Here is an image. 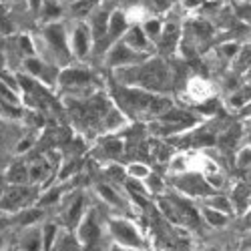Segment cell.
Returning a JSON list of instances; mask_svg holds the SVG:
<instances>
[{"mask_svg":"<svg viewBox=\"0 0 251 251\" xmlns=\"http://www.w3.org/2000/svg\"><path fill=\"white\" fill-rule=\"evenodd\" d=\"M117 80L123 87H137L143 91H149L155 95H161L169 89L171 73L169 67L161 58H147L141 65L117 69Z\"/></svg>","mask_w":251,"mask_h":251,"instance_id":"1","label":"cell"},{"mask_svg":"<svg viewBox=\"0 0 251 251\" xmlns=\"http://www.w3.org/2000/svg\"><path fill=\"white\" fill-rule=\"evenodd\" d=\"M121 100L125 104V109H127L133 117H139V119L163 117L169 109H173L171 99L137 89V87H123Z\"/></svg>","mask_w":251,"mask_h":251,"instance_id":"2","label":"cell"},{"mask_svg":"<svg viewBox=\"0 0 251 251\" xmlns=\"http://www.w3.org/2000/svg\"><path fill=\"white\" fill-rule=\"evenodd\" d=\"M159 209L161 213L169 219L171 223L185 227V229H199L201 225V211L185 197L179 195H169L159 199Z\"/></svg>","mask_w":251,"mask_h":251,"instance_id":"3","label":"cell"},{"mask_svg":"<svg viewBox=\"0 0 251 251\" xmlns=\"http://www.w3.org/2000/svg\"><path fill=\"white\" fill-rule=\"evenodd\" d=\"M107 231L109 239L117 243L121 249L127 251H145L147 249V241H145L139 227L127 219V217H111L107 221Z\"/></svg>","mask_w":251,"mask_h":251,"instance_id":"4","label":"cell"},{"mask_svg":"<svg viewBox=\"0 0 251 251\" xmlns=\"http://www.w3.org/2000/svg\"><path fill=\"white\" fill-rule=\"evenodd\" d=\"M38 203L36 185H8L0 197V213L16 215Z\"/></svg>","mask_w":251,"mask_h":251,"instance_id":"5","label":"cell"},{"mask_svg":"<svg viewBox=\"0 0 251 251\" xmlns=\"http://www.w3.org/2000/svg\"><path fill=\"white\" fill-rule=\"evenodd\" d=\"M75 235L82 247V251H93L97 247H100L102 239H104V229L99 221L97 211L91 207L89 211L85 213V217L80 219V223L75 229Z\"/></svg>","mask_w":251,"mask_h":251,"instance_id":"6","label":"cell"},{"mask_svg":"<svg viewBox=\"0 0 251 251\" xmlns=\"http://www.w3.org/2000/svg\"><path fill=\"white\" fill-rule=\"evenodd\" d=\"M43 43L47 45L50 58H54V62H67L71 60V45H69V34L67 28L60 23H50L45 26L43 32Z\"/></svg>","mask_w":251,"mask_h":251,"instance_id":"7","label":"cell"},{"mask_svg":"<svg viewBox=\"0 0 251 251\" xmlns=\"http://www.w3.org/2000/svg\"><path fill=\"white\" fill-rule=\"evenodd\" d=\"M173 185H175V189H179L183 195L195 197L199 201L209 197V195H213V193H217L215 187L209 183L201 173H179L173 179Z\"/></svg>","mask_w":251,"mask_h":251,"instance_id":"8","label":"cell"},{"mask_svg":"<svg viewBox=\"0 0 251 251\" xmlns=\"http://www.w3.org/2000/svg\"><path fill=\"white\" fill-rule=\"evenodd\" d=\"M56 82L60 85V89H65L67 93H80L89 89L93 82H95V76L91 71L87 69H80V67H69L65 71L58 73V78Z\"/></svg>","mask_w":251,"mask_h":251,"instance_id":"9","label":"cell"},{"mask_svg":"<svg viewBox=\"0 0 251 251\" xmlns=\"http://www.w3.org/2000/svg\"><path fill=\"white\" fill-rule=\"evenodd\" d=\"M149 54H139L135 50H131L123 40H117L115 45L109 47L107 52V65L111 69H125V67H133V65H141L143 60H147Z\"/></svg>","mask_w":251,"mask_h":251,"instance_id":"10","label":"cell"},{"mask_svg":"<svg viewBox=\"0 0 251 251\" xmlns=\"http://www.w3.org/2000/svg\"><path fill=\"white\" fill-rule=\"evenodd\" d=\"M89 205H87V195L82 193H76L75 197L69 199V203L65 205V211H62V223H65V227L69 229H76V225L80 223V219L85 217V213L89 211Z\"/></svg>","mask_w":251,"mask_h":251,"instance_id":"11","label":"cell"},{"mask_svg":"<svg viewBox=\"0 0 251 251\" xmlns=\"http://www.w3.org/2000/svg\"><path fill=\"white\" fill-rule=\"evenodd\" d=\"M25 71H26V75H30L32 78H36L40 82H45V85H54L58 78V73L52 67H49L47 60H43L36 54L25 58Z\"/></svg>","mask_w":251,"mask_h":251,"instance_id":"12","label":"cell"},{"mask_svg":"<svg viewBox=\"0 0 251 251\" xmlns=\"http://www.w3.org/2000/svg\"><path fill=\"white\" fill-rule=\"evenodd\" d=\"M91 43H93V34H91L89 25H85V23L76 25L75 30L71 32V38H69L71 52L76 58H85L89 54V50H91Z\"/></svg>","mask_w":251,"mask_h":251,"instance_id":"13","label":"cell"},{"mask_svg":"<svg viewBox=\"0 0 251 251\" xmlns=\"http://www.w3.org/2000/svg\"><path fill=\"white\" fill-rule=\"evenodd\" d=\"M123 43L127 45L131 50L139 52V54H151L153 50V45H151V40L147 38V34H145V30L141 26H133L129 28L127 32L123 34Z\"/></svg>","mask_w":251,"mask_h":251,"instance_id":"14","label":"cell"},{"mask_svg":"<svg viewBox=\"0 0 251 251\" xmlns=\"http://www.w3.org/2000/svg\"><path fill=\"white\" fill-rule=\"evenodd\" d=\"M18 251H45L43 245V231L38 225L25 227L23 235L18 239Z\"/></svg>","mask_w":251,"mask_h":251,"instance_id":"15","label":"cell"},{"mask_svg":"<svg viewBox=\"0 0 251 251\" xmlns=\"http://www.w3.org/2000/svg\"><path fill=\"white\" fill-rule=\"evenodd\" d=\"M129 30V25H127V18H125V14L121 12V10H115V12H111V20H109V32H107V38L109 40V47L111 45H115L117 40H121L123 38V34ZM102 38V40H104Z\"/></svg>","mask_w":251,"mask_h":251,"instance_id":"16","label":"cell"},{"mask_svg":"<svg viewBox=\"0 0 251 251\" xmlns=\"http://www.w3.org/2000/svg\"><path fill=\"white\" fill-rule=\"evenodd\" d=\"M50 251H82V247H80V243H78L73 229L60 225V231H58Z\"/></svg>","mask_w":251,"mask_h":251,"instance_id":"17","label":"cell"},{"mask_svg":"<svg viewBox=\"0 0 251 251\" xmlns=\"http://www.w3.org/2000/svg\"><path fill=\"white\" fill-rule=\"evenodd\" d=\"M111 12H113V10L102 8V10L95 12V16L91 18V25H89V28H91V34H93V38H95V40H102L104 36H107V32H109V20H111Z\"/></svg>","mask_w":251,"mask_h":251,"instance_id":"18","label":"cell"},{"mask_svg":"<svg viewBox=\"0 0 251 251\" xmlns=\"http://www.w3.org/2000/svg\"><path fill=\"white\" fill-rule=\"evenodd\" d=\"M97 191H99V195H100V199L104 201V203H109L111 207H115V209H127V201H125V197L117 191V187L115 185H109V183H99L97 185Z\"/></svg>","mask_w":251,"mask_h":251,"instance_id":"19","label":"cell"},{"mask_svg":"<svg viewBox=\"0 0 251 251\" xmlns=\"http://www.w3.org/2000/svg\"><path fill=\"white\" fill-rule=\"evenodd\" d=\"M201 207H209V209H215V211H221L229 217H233L235 213V207L231 203V199L221 195V193H213V195H209L205 199H201Z\"/></svg>","mask_w":251,"mask_h":251,"instance_id":"20","label":"cell"},{"mask_svg":"<svg viewBox=\"0 0 251 251\" xmlns=\"http://www.w3.org/2000/svg\"><path fill=\"white\" fill-rule=\"evenodd\" d=\"M177 40H179V26L169 23V25H163V30H161V36H159V43L157 47L165 52H169L177 47Z\"/></svg>","mask_w":251,"mask_h":251,"instance_id":"21","label":"cell"},{"mask_svg":"<svg viewBox=\"0 0 251 251\" xmlns=\"http://www.w3.org/2000/svg\"><path fill=\"white\" fill-rule=\"evenodd\" d=\"M49 171H50L49 161L43 159V157H38V159H34V161L28 165V181H30L32 185L43 183V181L49 177Z\"/></svg>","mask_w":251,"mask_h":251,"instance_id":"22","label":"cell"},{"mask_svg":"<svg viewBox=\"0 0 251 251\" xmlns=\"http://www.w3.org/2000/svg\"><path fill=\"white\" fill-rule=\"evenodd\" d=\"M6 181L8 185H28V165H25L23 161L12 163L6 171Z\"/></svg>","mask_w":251,"mask_h":251,"instance_id":"23","label":"cell"},{"mask_svg":"<svg viewBox=\"0 0 251 251\" xmlns=\"http://www.w3.org/2000/svg\"><path fill=\"white\" fill-rule=\"evenodd\" d=\"M199 211H201V219L209 225V227H213V229H223L227 227L229 223V215L221 213V211H215V209H209V207H199Z\"/></svg>","mask_w":251,"mask_h":251,"instance_id":"24","label":"cell"},{"mask_svg":"<svg viewBox=\"0 0 251 251\" xmlns=\"http://www.w3.org/2000/svg\"><path fill=\"white\" fill-rule=\"evenodd\" d=\"M40 231H43V245H45V251H50L52 245H54V239L60 231V225L56 221H47L40 225Z\"/></svg>","mask_w":251,"mask_h":251,"instance_id":"25","label":"cell"},{"mask_svg":"<svg viewBox=\"0 0 251 251\" xmlns=\"http://www.w3.org/2000/svg\"><path fill=\"white\" fill-rule=\"evenodd\" d=\"M16 215L20 217V219H18L20 225L30 227V225H36L38 219L45 215V209H43V207H38V205H32V207L25 209V211H20V213H16Z\"/></svg>","mask_w":251,"mask_h":251,"instance_id":"26","label":"cell"},{"mask_svg":"<svg viewBox=\"0 0 251 251\" xmlns=\"http://www.w3.org/2000/svg\"><path fill=\"white\" fill-rule=\"evenodd\" d=\"M249 102H251V85L245 87L243 91L237 89V91H233L231 95H229V104L235 107V109H243V107H247Z\"/></svg>","mask_w":251,"mask_h":251,"instance_id":"27","label":"cell"},{"mask_svg":"<svg viewBox=\"0 0 251 251\" xmlns=\"http://www.w3.org/2000/svg\"><path fill=\"white\" fill-rule=\"evenodd\" d=\"M241 133H243V129L239 127V125H233V127L225 129V133L221 135V143H223V147H225V149L235 147V145H237V139H241Z\"/></svg>","mask_w":251,"mask_h":251,"instance_id":"28","label":"cell"},{"mask_svg":"<svg viewBox=\"0 0 251 251\" xmlns=\"http://www.w3.org/2000/svg\"><path fill=\"white\" fill-rule=\"evenodd\" d=\"M125 171H127V177L129 179H137V181H145V179L151 175V169L145 163H131Z\"/></svg>","mask_w":251,"mask_h":251,"instance_id":"29","label":"cell"},{"mask_svg":"<svg viewBox=\"0 0 251 251\" xmlns=\"http://www.w3.org/2000/svg\"><path fill=\"white\" fill-rule=\"evenodd\" d=\"M102 151H104V155H109V157H119V155H123V141L117 139V137L104 139V141H102Z\"/></svg>","mask_w":251,"mask_h":251,"instance_id":"30","label":"cell"},{"mask_svg":"<svg viewBox=\"0 0 251 251\" xmlns=\"http://www.w3.org/2000/svg\"><path fill=\"white\" fill-rule=\"evenodd\" d=\"M143 30H145V34H147V38L151 40H159V36H161V30H163V25H161V20H157V18H151V20H145V25L141 26Z\"/></svg>","mask_w":251,"mask_h":251,"instance_id":"31","label":"cell"},{"mask_svg":"<svg viewBox=\"0 0 251 251\" xmlns=\"http://www.w3.org/2000/svg\"><path fill=\"white\" fill-rule=\"evenodd\" d=\"M0 99H2L4 102L12 104V107H16L18 104V97H16V89H12L6 80L0 78Z\"/></svg>","mask_w":251,"mask_h":251,"instance_id":"32","label":"cell"},{"mask_svg":"<svg viewBox=\"0 0 251 251\" xmlns=\"http://www.w3.org/2000/svg\"><path fill=\"white\" fill-rule=\"evenodd\" d=\"M237 167L239 169H251V147H243L237 155Z\"/></svg>","mask_w":251,"mask_h":251,"instance_id":"33","label":"cell"},{"mask_svg":"<svg viewBox=\"0 0 251 251\" xmlns=\"http://www.w3.org/2000/svg\"><path fill=\"white\" fill-rule=\"evenodd\" d=\"M145 185L149 187L147 191H151V193H161V191H163V181H161V177L155 175V173H151L147 179H145Z\"/></svg>","mask_w":251,"mask_h":251,"instance_id":"34","label":"cell"},{"mask_svg":"<svg viewBox=\"0 0 251 251\" xmlns=\"http://www.w3.org/2000/svg\"><path fill=\"white\" fill-rule=\"evenodd\" d=\"M71 10H73L75 16H85L91 10V0H78V2H73Z\"/></svg>","mask_w":251,"mask_h":251,"instance_id":"35","label":"cell"},{"mask_svg":"<svg viewBox=\"0 0 251 251\" xmlns=\"http://www.w3.org/2000/svg\"><path fill=\"white\" fill-rule=\"evenodd\" d=\"M20 49H23L28 56H34V45L30 43L28 36H20Z\"/></svg>","mask_w":251,"mask_h":251,"instance_id":"36","label":"cell"},{"mask_svg":"<svg viewBox=\"0 0 251 251\" xmlns=\"http://www.w3.org/2000/svg\"><path fill=\"white\" fill-rule=\"evenodd\" d=\"M58 16H60L58 6L49 4V6H47V12H45V20H49V25H50V23H52V18H58Z\"/></svg>","mask_w":251,"mask_h":251,"instance_id":"37","label":"cell"},{"mask_svg":"<svg viewBox=\"0 0 251 251\" xmlns=\"http://www.w3.org/2000/svg\"><path fill=\"white\" fill-rule=\"evenodd\" d=\"M153 2V8L155 10H165V8H169L173 0H151Z\"/></svg>","mask_w":251,"mask_h":251,"instance_id":"38","label":"cell"},{"mask_svg":"<svg viewBox=\"0 0 251 251\" xmlns=\"http://www.w3.org/2000/svg\"><path fill=\"white\" fill-rule=\"evenodd\" d=\"M243 227L247 229V231H251V211H247L243 215Z\"/></svg>","mask_w":251,"mask_h":251,"instance_id":"39","label":"cell"},{"mask_svg":"<svg viewBox=\"0 0 251 251\" xmlns=\"http://www.w3.org/2000/svg\"><path fill=\"white\" fill-rule=\"evenodd\" d=\"M30 145H32V141H25V143H20L16 151H18V153H23V151H26V149L30 147Z\"/></svg>","mask_w":251,"mask_h":251,"instance_id":"40","label":"cell"},{"mask_svg":"<svg viewBox=\"0 0 251 251\" xmlns=\"http://www.w3.org/2000/svg\"><path fill=\"white\" fill-rule=\"evenodd\" d=\"M40 4H43V0H28V6H30L32 10H38Z\"/></svg>","mask_w":251,"mask_h":251,"instance_id":"41","label":"cell"},{"mask_svg":"<svg viewBox=\"0 0 251 251\" xmlns=\"http://www.w3.org/2000/svg\"><path fill=\"white\" fill-rule=\"evenodd\" d=\"M6 249V233L2 231L0 233V251H4Z\"/></svg>","mask_w":251,"mask_h":251,"instance_id":"42","label":"cell"},{"mask_svg":"<svg viewBox=\"0 0 251 251\" xmlns=\"http://www.w3.org/2000/svg\"><path fill=\"white\" fill-rule=\"evenodd\" d=\"M6 225H8V221H6V219H0V233L4 231V227H6Z\"/></svg>","mask_w":251,"mask_h":251,"instance_id":"43","label":"cell"},{"mask_svg":"<svg viewBox=\"0 0 251 251\" xmlns=\"http://www.w3.org/2000/svg\"><path fill=\"white\" fill-rule=\"evenodd\" d=\"M245 139H247V145H249V147H251V127L247 129V133H245Z\"/></svg>","mask_w":251,"mask_h":251,"instance_id":"44","label":"cell"},{"mask_svg":"<svg viewBox=\"0 0 251 251\" xmlns=\"http://www.w3.org/2000/svg\"><path fill=\"white\" fill-rule=\"evenodd\" d=\"M199 251H221V249H217V247H205V249H199Z\"/></svg>","mask_w":251,"mask_h":251,"instance_id":"45","label":"cell"},{"mask_svg":"<svg viewBox=\"0 0 251 251\" xmlns=\"http://www.w3.org/2000/svg\"><path fill=\"white\" fill-rule=\"evenodd\" d=\"M245 245L251 247V231H249V235H247V239H245Z\"/></svg>","mask_w":251,"mask_h":251,"instance_id":"46","label":"cell"},{"mask_svg":"<svg viewBox=\"0 0 251 251\" xmlns=\"http://www.w3.org/2000/svg\"><path fill=\"white\" fill-rule=\"evenodd\" d=\"M4 10H6V8H4L2 4H0V18H4Z\"/></svg>","mask_w":251,"mask_h":251,"instance_id":"47","label":"cell"}]
</instances>
